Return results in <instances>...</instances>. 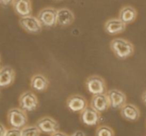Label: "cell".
<instances>
[{
  "label": "cell",
  "mask_w": 146,
  "mask_h": 136,
  "mask_svg": "<svg viewBox=\"0 0 146 136\" xmlns=\"http://www.w3.org/2000/svg\"><path fill=\"white\" fill-rule=\"evenodd\" d=\"M113 53L120 60H126L134 54L135 48L131 41L123 38H116L110 42Z\"/></svg>",
  "instance_id": "6da1fadb"
},
{
  "label": "cell",
  "mask_w": 146,
  "mask_h": 136,
  "mask_svg": "<svg viewBox=\"0 0 146 136\" xmlns=\"http://www.w3.org/2000/svg\"><path fill=\"white\" fill-rule=\"evenodd\" d=\"M7 120L11 128L21 129L28 124V116L21 108H11L7 112Z\"/></svg>",
  "instance_id": "7a4b0ae2"
},
{
  "label": "cell",
  "mask_w": 146,
  "mask_h": 136,
  "mask_svg": "<svg viewBox=\"0 0 146 136\" xmlns=\"http://www.w3.org/2000/svg\"><path fill=\"white\" fill-rule=\"evenodd\" d=\"M87 91L92 95L106 94L107 85L105 79L99 75L88 76L85 82Z\"/></svg>",
  "instance_id": "3957f363"
},
{
  "label": "cell",
  "mask_w": 146,
  "mask_h": 136,
  "mask_svg": "<svg viewBox=\"0 0 146 136\" xmlns=\"http://www.w3.org/2000/svg\"><path fill=\"white\" fill-rule=\"evenodd\" d=\"M37 18L42 27L50 28L57 25V9L54 7H47L38 11Z\"/></svg>",
  "instance_id": "277c9868"
},
{
  "label": "cell",
  "mask_w": 146,
  "mask_h": 136,
  "mask_svg": "<svg viewBox=\"0 0 146 136\" xmlns=\"http://www.w3.org/2000/svg\"><path fill=\"white\" fill-rule=\"evenodd\" d=\"M38 99L37 96L31 91H26L19 98V106L24 111H34L38 107Z\"/></svg>",
  "instance_id": "5b68a950"
},
{
  "label": "cell",
  "mask_w": 146,
  "mask_h": 136,
  "mask_svg": "<svg viewBox=\"0 0 146 136\" xmlns=\"http://www.w3.org/2000/svg\"><path fill=\"white\" fill-rule=\"evenodd\" d=\"M36 126L38 128L41 133L51 135L53 133L60 130L58 122L51 116L41 117L36 122Z\"/></svg>",
  "instance_id": "8992f818"
},
{
  "label": "cell",
  "mask_w": 146,
  "mask_h": 136,
  "mask_svg": "<svg viewBox=\"0 0 146 136\" xmlns=\"http://www.w3.org/2000/svg\"><path fill=\"white\" fill-rule=\"evenodd\" d=\"M80 120L81 123L88 127L98 126L101 120V115L91 106H87L80 113Z\"/></svg>",
  "instance_id": "52a82bcc"
},
{
  "label": "cell",
  "mask_w": 146,
  "mask_h": 136,
  "mask_svg": "<svg viewBox=\"0 0 146 136\" xmlns=\"http://www.w3.org/2000/svg\"><path fill=\"white\" fill-rule=\"evenodd\" d=\"M19 26L26 32L31 34H38L42 31V26L36 16L30 15L21 17L19 21Z\"/></svg>",
  "instance_id": "ba28073f"
},
{
  "label": "cell",
  "mask_w": 146,
  "mask_h": 136,
  "mask_svg": "<svg viewBox=\"0 0 146 136\" xmlns=\"http://www.w3.org/2000/svg\"><path fill=\"white\" fill-rule=\"evenodd\" d=\"M106 95L110 107L114 110H120L127 103L125 94L118 89H111L107 91Z\"/></svg>",
  "instance_id": "9c48e42d"
},
{
  "label": "cell",
  "mask_w": 146,
  "mask_h": 136,
  "mask_svg": "<svg viewBox=\"0 0 146 136\" xmlns=\"http://www.w3.org/2000/svg\"><path fill=\"white\" fill-rule=\"evenodd\" d=\"M66 107L72 113H81L88 106V101L81 94H73L67 99Z\"/></svg>",
  "instance_id": "30bf717a"
},
{
  "label": "cell",
  "mask_w": 146,
  "mask_h": 136,
  "mask_svg": "<svg viewBox=\"0 0 146 136\" xmlns=\"http://www.w3.org/2000/svg\"><path fill=\"white\" fill-rule=\"evenodd\" d=\"M120 113L123 119L129 122H136L141 117V111L137 106L131 103H126L121 109Z\"/></svg>",
  "instance_id": "8fae6325"
},
{
  "label": "cell",
  "mask_w": 146,
  "mask_h": 136,
  "mask_svg": "<svg viewBox=\"0 0 146 136\" xmlns=\"http://www.w3.org/2000/svg\"><path fill=\"white\" fill-rule=\"evenodd\" d=\"M16 78V72L9 65L0 67V89L7 88L13 84Z\"/></svg>",
  "instance_id": "7c38bea8"
},
{
  "label": "cell",
  "mask_w": 146,
  "mask_h": 136,
  "mask_svg": "<svg viewBox=\"0 0 146 136\" xmlns=\"http://www.w3.org/2000/svg\"><path fill=\"white\" fill-rule=\"evenodd\" d=\"M127 25L123 23L118 18H111L106 21L104 30L110 35H115L122 33L126 29Z\"/></svg>",
  "instance_id": "4fadbf2b"
},
{
  "label": "cell",
  "mask_w": 146,
  "mask_h": 136,
  "mask_svg": "<svg viewBox=\"0 0 146 136\" xmlns=\"http://www.w3.org/2000/svg\"><path fill=\"white\" fill-rule=\"evenodd\" d=\"M12 7L14 12L20 18L32 15L33 8L31 0H14Z\"/></svg>",
  "instance_id": "5bb4252c"
},
{
  "label": "cell",
  "mask_w": 146,
  "mask_h": 136,
  "mask_svg": "<svg viewBox=\"0 0 146 136\" xmlns=\"http://www.w3.org/2000/svg\"><path fill=\"white\" fill-rule=\"evenodd\" d=\"M30 86L34 92H44L49 86V81L45 75L42 74H35L33 75L30 81Z\"/></svg>",
  "instance_id": "9a60e30c"
},
{
  "label": "cell",
  "mask_w": 146,
  "mask_h": 136,
  "mask_svg": "<svg viewBox=\"0 0 146 136\" xmlns=\"http://www.w3.org/2000/svg\"><path fill=\"white\" fill-rule=\"evenodd\" d=\"M75 21V15L71 9L68 8H61L57 9V25L60 26H71Z\"/></svg>",
  "instance_id": "2e32d148"
},
{
  "label": "cell",
  "mask_w": 146,
  "mask_h": 136,
  "mask_svg": "<svg viewBox=\"0 0 146 136\" xmlns=\"http://www.w3.org/2000/svg\"><path fill=\"white\" fill-rule=\"evenodd\" d=\"M90 106L99 112L100 113L106 111L110 107L109 101H108L106 94L93 95L91 103H90Z\"/></svg>",
  "instance_id": "e0dca14e"
},
{
  "label": "cell",
  "mask_w": 146,
  "mask_h": 136,
  "mask_svg": "<svg viewBox=\"0 0 146 136\" xmlns=\"http://www.w3.org/2000/svg\"><path fill=\"white\" fill-rule=\"evenodd\" d=\"M138 11L132 6H125L122 7L118 14V18L125 25H128L136 20Z\"/></svg>",
  "instance_id": "ac0fdd59"
},
{
  "label": "cell",
  "mask_w": 146,
  "mask_h": 136,
  "mask_svg": "<svg viewBox=\"0 0 146 136\" xmlns=\"http://www.w3.org/2000/svg\"><path fill=\"white\" fill-rule=\"evenodd\" d=\"M95 136H115V131L107 125H101L97 127Z\"/></svg>",
  "instance_id": "d6986e66"
},
{
  "label": "cell",
  "mask_w": 146,
  "mask_h": 136,
  "mask_svg": "<svg viewBox=\"0 0 146 136\" xmlns=\"http://www.w3.org/2000/svg\"><path fill=\"white\" fill-rule=\"evenodd\" d=\"M41 132L36 125H27L21 128V136H40Z\"/></svg>",
  "instance_id": "ffe728a7"
},
{
  "label": "cell",
  "mask_w": 146,
  "mask_h": 136,
  "mask_svg": "<svg viewBox=\"0 0 146 136\" xmlns=\"http://www.w3.org/2000/svg\"><path fill=\"white\" fill-rule=\"evenodd\" d=\"M5 136H21V129L10 128L7 129Z\"/></svg>",
  "instance_id": "44dd1931"
},
{
  "label": "cell",
  "mask_w": 146,
  "mask_h": 136,
  "mask_svg": "<svg viewBox=\"0 0 146 136\" xmlns=\"http://www.w3.org/2000/svg\"><path fill=\"white\" fill-rule=\"evenodd\" d=\"M14 0H0V5L3 7H9L10 5H12V3Z\"/></svg>",
  "instance_id": "7402d4cb"
},
{
  "label": "cell",
  "mask_w": 146,
  "mask_h": 136,
  "mask_svg": "<svg viewBox=\"0 0 146 136\" xmlns=\"http://www.w3.org/2000/svg\"><path fill=\"white\" fill-rule=\"evenodd\" d=\"M7 129L6 126L3 123H0V136H5Z\"/></svg>",
  "instance_id": "603a6c76"
},
{
  "label": "cell",
  "mask_w": 146,
  "mask_h": 136,
  "mask_svg": "<svg viewBox=\"0 0 146 136\" xmlns=\"http://www.w3.org/2000/svg\"><path fill=\"white\" fill-rule=\"evenodd\" d=\"M50 136H69V135H68V134H66V133H64V132L58 130V131H57V132H56V133L51 134Z\"/></svg>",
  "instance_id": "cb8c5ba5"
},
{
  "label": "cell",
  "mask_w": 146,
  "mask_h": 136,
  "mask_svg": "<svg viewBox=\"0 0 146 136\" xmlns=\"http://www.w3.org/2000/svg\"><path fill=\"white\" fill-rule=\"evenodd\" d=\"M69 136H86V135L82 130H76Z\"/></svg>",
  "instance_id": "d4e9b609"
},
{
  "label": "cell",
  "mask_w": 146,
  "mask_h": 136,
  "mask_svg": "<svg viewBox=\"0 0 146 136\" xmlns=\"http://www.w3.org/2000/svg\"><path fill=\"white\" fill-rule=\"evenodd\" d=\"M141 99H142L143 103L146 106V91L142 94V96H141Z\"/></svg>",
  "instance_id": "484cf974"
},
{
  "label": "cell",
  "mask_w": 146,
  "mask_h": 136,
  "mask_svg": "<svg viewBox=\"0 0 146 136\" xmlns=\"http://www.w3.org/2000/svg\"><path fill=\"white\" fill-rule=\"evenodd\" d=\"M1 55H0V67H1Z\"/></svg>",
  "instance_id": "4316f807"
},
{
  "label": "cell",
  "mask_w": 146,
  "mask_h": 136,
  "mask_svg": "<svg viewBox=\"0 0 146 136\" xmlns=\"http://www.w3.org/2000/svg\"><path fill=\"white\" fill-rule=\"evenodd\" d=\"M54 1H63V0H54Z\"/></svg>",
  "instance_id": "83f0119b"
}]
</instances>
